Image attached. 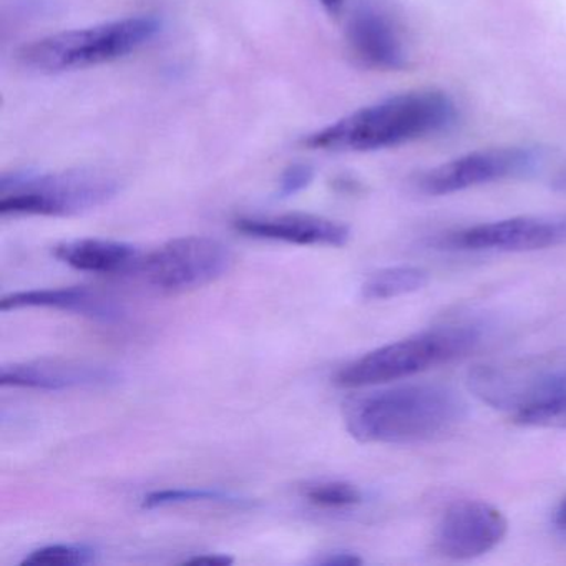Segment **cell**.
<instances>
[{"instance_id":"cell-1","label":"cell","mask_w":566,"mask_h":566,"mask_svg":"<svg viewBox=\"0 0 566 566\" xmlns=\"http://www.w3.org/2000/svg\"><path fill=\"white\" fill-rule=\"evenodd\" d=\"M452 98L436 88L403 92L359 108L304 138L311 150L367 154L422 140L455 122Z\"/></svg>"},{"instance_id":"cell-2","label":"cell","mask_w":566,"mask_h":566,"mask_svg":"<svg viewBox=\"0 0 566 566\" xmlns=\"http://www.w3.org/2000/svg\"><path fill=\"white\" fill-rule=\"evenodd\" d=\"M343 413L347 432L359 442L417 443L455 429L467 406L450 387L413 384L349 397Z\"/></svg>"},{"instance_id":"cell-3","label":"cell","mask_w":566,"mask_h":566,"mask_svg":"<svg viewBox=\"0 0 566 566\" xmlns=\"http://www.w3.org/2000/svg\"><path fill=\"white\" fill-rule=\"evenodd\" d=\"M160 32L161 21L155 15H130L38 39L24 45L18 59L22 67L35 74H65L120 61Z\"/></svg>"},{"instance_id":"cell-4","label":"cell","mask_w":566,"mask_h":566,"mask_svg":"<svg viewBox=\"0 0 566 566\" xmlns=\"http://www.w3.org/2000/svg\"><path fill=\"white\" fill-rule=\"evenodd\" d=\"M107 171H18L0 180L2 217H74L108 203L118 193Z\"/></svg>"},{"instance_id":"cell-5","label":"cell","mask_w":566,"mask_h":566,"mask_svg":"<svg viewBox=\"0 0 566 566\" xmlns=\"http://www.w3.org/2000/svg\"><path fill=\"white\" fill-rule=\"evenodd\" d=\"M479 339L480 334L469 326L427 331L370 350L343 367L334 382L344 389H364L407 379L465 356Z\"/></svg>"},{"instance_id":"cell-6","label":"cell","mask_w":566,"mask_h":566,"mask_svg":"<svg viewBox=\"0 0 566 566\" xmlns=\"http://www.w3.org/2000/svg\"><path fill=\"white\" fill-rule=\"evenodd\" d=\"M233 266L227 244L208 237H184L142 254L134 274L161 293L198 290L223 277Z\"/></svg>"},{"instance_id":"cell-7","label":"cell","mask_w":566,"mask_h":566,"mask_svg":"<svg viewBox=\"0 0 566 566\" xmlns=\"http://www.w3.org/2000/svg\"><path fill=\"white\" fill-rule=\"evenodd\" d=\"M535 147H496L470 151L422 174L419 190L429 197H447L483 185L525 177L542 165Z\"/></svg>"},{"instance_id":"cell-8","label":"cell","mask_w":566,"mask_h":566,"mask_svg":"<svg viewBox=\"0 0 566 566\" xmlns=\"http://www.w3.org/2000/svg\"><path fill=\"white\" fill-rule=\"evenodd\" d=\"M509 533V520L492 503L457 500L447 506L436 530V549L457 562L492 552Z\"/></svg>"},{"instance_id":"cell-9","label":"cell","mask_w":566,"mask_h":566,"mask_svg":"<svg viewBox=\"0 0 566 566\" xmlns=\"http://www.w3.org/2000/svg\"><path fill=\"white\" fill-rule=\"evenodd\" d=\"M566 241L565 218L516 217L463 228L447 234L440 247L462 251L546 250Z\"/></svg>"},{"instance_id":"cell-10","label":"cell","mask_w":566,"mask_h":566,"mask_svg":"<svg viewBox=\"0 0 566 566\" xmlns=\"http://www.w3.org/2000/svg\"><path fill=\"white\" fill-rule=\"evenodd\" d=\"M347 42L357 61L376 71H402L409 64L406 41L392 18L376 6L350 15Z\"/></svg>"},{"instance_id":"cell-11","label":"cell","mask_w":566,"mask_h":566,"mask_svg":"<svg viewBox=\"0 0 566 566\" xmlns=\"http://www.w3.org/2000/svg\"><path fill=\"white\" fill-rule=\"evenodd\" d=\"M234 230L244 237L283 241L300 247L340 248L347 244L350 238L347 224L304 213L241 217L234 220Z\"/></svg>"},{"instance_id":"cell-12","label":"cell","mask_w":566,"mask_h":566,"mask_svg":"<svg viewBox=\"0 0 566 566\" xmlns=\"http://www.w3.org/2000/svg\"><path fill=\"white\" fill-rule=\"evenodd\" d=\"M112 369L91 364L38 360V363L12 364L0 370V384L4 387H24L39 390L82 389L117 382Z\"/></svg>"},{"instance_id":"cell-13","label":"cell","mask_w":566,"mask_h":566,"mask_svg":"<svg viewBox=\"0 0 566 566\" xmlns=\"http://www.w3.org/2000/svg\"><path fill=\"white\" fill-rule=\"evenodd\" d=\"M0 310L4 313L18 310H57L104 323H115L124 316L122 307L115 301L87 287H52L8 294L0 300Z\"/></svg>"},{"instance_id":"cell-14","label":"cell","mask_w":566,"mask_h":566,"mask_svg":"<svg viewBox=\"0 0 566 566\" xmlns=\"http://www.w3.org/2000/svg\"><path fill=\"white\" fill-rule=\"evenodd\" d=\"M54 256L84 273H135L142 260L137 248L111 240H75L57 244Z\"/></svg>"},{"instance_id":"cell-15","label":"cell","mask_w":566,"mask_h":566,"mask_svg":"<svg viewBox=\"0 0 566 566\" xmlns=\"http://www.w3.org/2000/svg\"><path fill=\"white\" fill-rule=\"evenodd\" d=\"M430 276L423 268L394 266L370 274L360 287L367 301L394 300L417 293L429 284Z\"/></svg>"},{"instance_id":"cell-16","label":"cell","mask_w":566,"mask_h":566,"mask_svg":"<svg viewBox=\"0 0 566 566\" xmlns=\"http://www.w3.org/2000/svg\"><path fill=\"white\" fill-rule=\"evenodd\" d=\"M513 422L526 427H566V380L539 389L522 403Z\"/></svg>"},{"instance_id":"cell-17","label":"cell","mask_w":566,"mask_h":566,"mask_svg":"<svg viewBox=\"0 0 566 566\" xmlns=\"http://www.w3.org/2000/svg\"><path fill=\"white\" fill-rule=\"evenodd\" d=\"M198 502L238 503L241 500H238L233 493L218 489H165L148 493L144 499V509H164V506Z\"/></svg>"},{"instance_id":"cell-18","label":"cell","mask_w":566,"mask_h":566,"mask_svg":"<svg viewBox=\"0 0 566 566\" xmlns=\"http://www.w3.org/2000/svg\"><path fill=\"white\" fill-rule=\"evenodd\" d=\"M307 502L321 509H350L363 502V492L359 486L349 482H321L316 485L307 486Z\"/></svg>"},{"instance_id":"cell-19","label":"cell","mask_w":566,"mask_h":566,"mask_svg":"<svg viewBox=\"0 0 566 566\" xmlns=\"http://www.w3.org/2000/svg\"><path fill=\"white\" fill-rule=\"evenodd\" d=\"M95 559V552L85 545H48L34 549L25 556L22 565L77 566Z\"/></svg>"},{"instance_id":"cell-20","label":"cell","mask_w":566,"mask_h":566,"mask_svg":"<svg viewBox=\"0 0 566 566\" xmlns=\"http://www.w3.org/2000/svg\"><path fill=\"white\" fill-rule=\"evenodd\" d=\"M314 180V170L311 165L294 164L287 167L281 175L280 188L277 193L281 198L294 197L306 190Z\"/></svg>"},{"instance_id":"cell-21","label":"cell","mask_w":566,"mask_h":566,"mask_svg":"<svg viewBox=\"0 0 566 566\" xmlns=\"http://www.w3.org/2000/svg\"><path fill=\"white\" fill-rule=\"evenodd\" d=\"M184 563H193V565L224 566L231 565L233 558L224 553H201V555L190 556Z\"/></svg>"},{"instance_id":"cell-22","label":"cell","mask_w":566,"mask_h":566,"mask_svg":"<svg viewBox=\"0 0 566 566\" xmlns=\"http://www.w3.org/2000/svg\"><path fill=\"white\" fill-rule=\"evenodd\" d=\"M321 565L327 566H353L360 565L363 563V558L356 553L353 552H333L326 556V558L321 559Z\"/></svg>"},{"instance_id":"cell-23","label":"cell","mask_w":566,"mask_h":566,"mask_svg":"<svg viewBox=\"0 0 566 566\" xmlns=\"http://www.w3.org/2000/svg\"><path fill=\"white\" fill-rule=\"evenodd\" d=\"M319 2L323 4V8L326 9V11L336 14V12H339L340 9H343L344 2H346V0H319Z\"/></svg>"},{"instance_id":"cell-24","label":"cell","mask_w":566,"mask_h":566,"mask_svg":"<svg viewBox=\"0 0 566 566\" xmlns=\"http://www.w3.org/2000/svg\"><path fill=\"white\" fill-rule=\"evenodd\" d=\"M556 523H558L559 528L566 532V499L559 503L558 512H556Z\"/></svg>"},{"instance_id":"cell-25","label":"cell","mask_w":566,"mask_h":566,"mask_svg":"<svg viewBox=\"0 0 566 566\" xmlns=\"http://www.w3.org/2000/svg\"><path fill=\"white\" fill-rule=\"evenodd\" d=\"M562 185L563 187H566V174L562 175Z\"/></svg>"}]
</instances>
